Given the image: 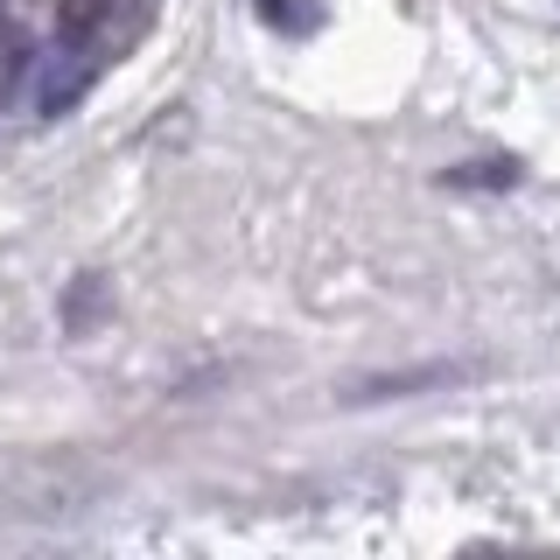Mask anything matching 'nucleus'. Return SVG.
I'll return each mask as SVG.
<instances>
[{"mask_svg":"<svg viewBox=\"0 0 560 560\" xmlns=\"http://www.w3.org/2000/svg\"><path fill=\"white\" fill-rule=\"evenodd\" d=\"M477 378V364H455V358H434V364H407V372H372L358 385H343V407H385V399H420V393H448V385Z\"/></svg>","mask_w":560,"mask_h":560,"instance_id":"obj_1","label":"nucleus"},{"mask_svg":"<svg viewBox=\"0 0 560 560\" xmlns=\"http://www.w3.org/2000/svg\"><path fill=\"white\" fill-rule=\"evenodd\" d=\"M259 22L280 28V35H308L323 22V8H315V0H259Z\"/></svg>","mask_w":560,"mask_h":560,"instance_id":"obj_3","label":"nucleus"},{"mask_svg":"<svg viewBox=\"0 0 560 560\" xmlns=\"http://www.w3.org/2000/svg\"><path fill=\"white\" fill-rule=\"evenodd\" d=\"M448 183L455 189H512L518 162H512V154H504V162H463V168H448Z\"/></svg>","mask_w":560,"mask_h":560,"instance_id":"obj_4","label":"nucleus"},{"mask_svg":"<svg viewBox=\"0 0 560 560\" xmlns=\"http://www.w3.org/2000/svg\"><path fill=\"white\" fill-rule=\"evenodd\" d=\"M22 57H28L22 28H14V22H0V98H8V92H14V78H22Z\"/></svg>","mask_w":560,"mask_h":560,"instance_id":"obj_5","label":"nucleus"},{"mask_svg":"<svg viewBox=\"0 0 560 560\" xmlns=\"http://www.w3.org/2000/svg\"><path fill=\"white\" fill-rule=\"evenodd\" d=\"M98 63H105V49H92V43H57V57H49L43 84H35V105H43L49 119H63L70 105L84 98V84L98 78Z\"/></svg>","mask_w":560,"mask_h":560,"instance_id":"obj_2","label":"nucleus"}]
</instances>
